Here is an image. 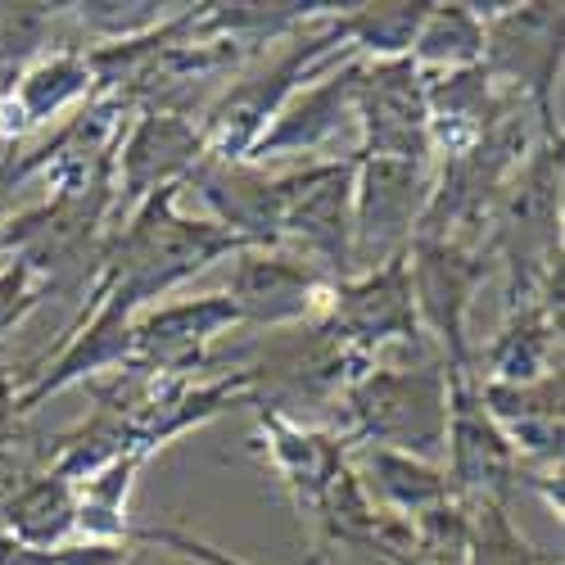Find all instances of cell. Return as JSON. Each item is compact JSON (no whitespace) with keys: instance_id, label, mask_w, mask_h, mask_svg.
I'll return each instance as SVG.
<instances>
[{"instance_id":"6da1fadb","label":"cell","mask_w":565,"mask_h":565,"mask_svg":"<svg viewBox=\"0 0 565 565\" xmlns=\"http://www.w3.org/2000/svg\"><path fill=\"white\" fill-rule=\"evenodd\" d=\"M344 10V6H340ZM335 10V14H340ZM335 14H326L321 23L303 28L286 51H280L271 64H263L258 73H249L245 82L226 86L222 96L200 114V131L209 159L222 163H245L254 154V146L263 140V131L271 127V118L286 109V100L312 77H321L326 68H335L340 60H349V45L340 41Z\"/></svg>"},{"instance_id":"7a4b0ae2","label":"cell","mask_w":565,"mask_h":565,"mask_svg":"<svg viewBox=\"0 0 565 565\" xmlns=\"http://www.w3.org/2000/svg\"><path fill=\"white\" fill-rule=\"evenodd\" d=\"M349 407V444L366 448H394L412 457H435L444 448L448 426V381L444 366H366L358 381L344 390Z\"/></svg>"},{"instance_id":"3957f363","label":"cell","mask_w":565,"mask_h":565,"mask_svg":"<svg viewBox=\"0 0 565 565\" xmlns=\"http://www.w3.org/2000/svg\"><path fill=\"white\" fill-rule=\"evenodd\" d=\"M353 154L286 172L280 249L299 254L321 276L353 280Z\"/></svg>"},{"instance_id":"277c9868","label":"cell","mask_w":565,"mask_h":565,"mask_svg":"<svg viewBox=\"0 0 565 565\" xmlns=\"http://www.w3.org/2000/svg\"><path fill=\"white\" fill-rule=\"evenodd\" d=\"M489 276V249L480 241H430L416 235L407 245V286L420 335H435L444 366H476L466 344V321Z\"/></svg>"},{"instance_id":"5b68a950","label":"cell","mask_w":565,"mask_h":565,"mask_svg":"<svg viewBox=\"0 0 565 565\" xmlns=\"http://www.w3.org/2000/svg\"><path fill=\"white\" fill-rule=\"evenodd\" d=\"M353 271H371L407 254L426 213L435 168L353 150Z\"/></svg>"},{"instance_id":"8992f818","label":"cell","mask_w":565,"mask_h":565,"mask_svg":"<svg viewBox=\"0 0 565 565\" xmlns=\"http://www.w3.org/2000/svg\"><path fill=\"white\" fill-rule=\"evenodd\" d=\"M448 381V426H444V448H448V484L457 502H511L515 480H521V457L498 430L480 398V375L476 366H444Z\"/></svg>"},{"instance_id":"52a82bcc","label":"cell","mask_w":565,"mask_h":565,"mask_svg":"<svg viewBox=\"0 0 565 565\" xmlns=\"http://www.w3.org/2000/svg\"><path fill=\"white\" fill-rule=\"evenodd\" d=\"M209 154L200 118L185 109H136L114 150V226H122L159 191L185 185L195 163ZM109 226V231H114Z\"/></svg>"},{"instance_id":"ba28073f","label":"cell","mask_w":565,"mask_h":565,"mask_svg":"<svg viewBox=\"0 0 565 565\" xmlns=\"http://www.w3.org/2000/svg\"><path fill=\"white\" fill-rule=\"evenodd\" d=\"M353 122L362 127L358 154L435 163L430 154V114H426V73L412 60L362 64Z\"/></svg>"},{"instance_id":"9c48e42d","label":"cell","mask_w":565,"mask_h":565,"mask_svg":"<svg viewBox=\"0 0 565 565\" xmlns=\"http://www.w3.org/2000/svg\"><path fill=\"white\" fill-rule=\"evenodd\" d=\"M561 6H498L484 23V68L489 77L534 105L552 122V86L561 73Z\"/></svg>"},{"instance_id":"30bf717a","label":"cell","mask_w":565,"mask_h":565,"mask_svg":"<svg viewBox=\"0 0 565 565\" xmlns=\"http://www.w3.org/2000/svg\"><path fill=\"white\" fill-rule=\"evenodd\" d=\"M335 280L321 276L290 249H245L235 254L226 299L241 312V326H312L331 303Z\"/></svg>"},{"instance_id":"8fae6325","label":"cell","mask_w":565,"mask_h":565,"mask_svg":"<svg viewBox=\"0 0 565 565\" xmlns=\"http://www.w3.org/2000/svg\"><path fill=\"white\" fill-rule=\"evenodd\" d=\"M317 326H326L335 340L366 358H375L381 344H420V321L407 286V254L358 271L353 280H340Z\"/></svg>"},{"instance_id":"7c38bea8","label":"cell","mask_w":565,"mask_h":565,"mask_svg":"<svg viewBox=\"0 0 565 565\" xmlns=\"http://www.w3.org/2000/svg\"><path fill=\"white\" fill-rule=\"evenodd\" d=\"M241 312L226 295H195L177 303H154L131 321V362L122 371L150 375H185L204 362V349L235 331Z\"/></svg>"},{"instance_id":"4fadbf2b","label":"cell","mask_w":565,"mask_h":565,"mask_svg":"<svg viewBox=\"0 0 565 565\" xmlns=\"http://www.w3.org/2000/svg\"><path fill=\"white\" fill-rule=\"evenodd\" d=\"M185 191H195L213 222L231 231L245 249H280L286 177H267V168L258 163H222L204 154L185 177Z\"/></svg>"},{"instance_id":"5bb4252c","label":"cell","mask_w":565,"mask_h":565,"mask_svg":"<svg viewBox=\"0 0 565 565\" xmlns=\"http://www.w3.org/2000/svg\"><path fill=\"white\" fill-rule=\"evenodd\" d=\"M254 448L267 457L271 476L280 480V489L290 493L299 511H312L317 498L331 489V480L353 461V444L344 439V430L299 426L295 416L267 412V407H258Z\"/></svg>"},{"instance_id":"9a60e30c","label":"cell","mask_w":565,"mask_h":565,"mask_svg":"<svg viewBox=\"0 0 565 565\" xmlns=\"http://www.w3.org/2000/svg\"><path fill=\"white\" fill-rule=\"evenodd\" d=\"M358 73L362 60L349 55L335 68H326L312 86H299L271 118V127L263 131V140L254 146V154L245 163H267V159H286V154H312L321 150L331 136H340V127L353 118V96H358Z\"/></svg>"},{"instance_id":"2e32d148","label":"cell","mask_w":565,"mask_h":565,"mask_svg":"<svg viewBox=\"0 0 565 565\" xmlns=\"http://www.w3.org/2000/svg\"><path fill=\"white\" fill-rule=\"evenodd\" d=\"M86 96H90L86 45L45 51L41 60H32L14 77L10 96L0 100V146H23V136H32L36 127L82 109Z\"/></svg>"},{"instance_id":"e0dca14e","label":"cell","mask_w":565,"mask_h":565,"mask_svg":"<svg viewBox=\"0 0 565 565\" xmlns=\"http://www.w3.org/2000/svg\"><path fill=\"white\" fill-rule=\"evenodd\" d=\"M511 90H502L484 64H470L457 73L426 77V114H430V154L461 159L484 140Z\"/></svg>"},{"instance_id":"ac0fdd59","label":"cell","mask_w":565,"mask_h":565,"mask_svg":"<svg viewBox=\"0 0 565 565\" xmlns=\"http://www.w3.org/2000/svg\"><path fill=\"white\" fill-rule=\"evenodd\" d=\"M480 398L498 430L515 448V457L534 466L561 470V439H565V412H561V371L539 375L530 385H498L480 381Z\"/></svg>"},{"instance_id":"d6986e66","label":"cell","mask_w":565,"mask_h":565,"mask_svg":"<svg viewBox=\"0 0 565 565\" xmlns=\"http://www.w3.org/2000/svg\"><path fill=\"white\" fill-rule=\"evenodd\" d=\"M131 321L136 317H118V312H90V317L73 321V340L60 349V358L45 366L28 390H19L14 416L41 407L51 394H64L100 371H122L131 362Z\"/></svg>"},{"instance_id":"ffe728a7","label":"cell","mask_w":565,"mask_h":565,"mask_svg":"<svg viewBox=\"0 0 565 565\" xmlns=\"http://www.w3.org/2000/svg\"><path fill=\"white\" fill-rule=\"evenodd\" d=\"M561 371V299H530L507 308L498 340L484 353L480 381L530 385L539 375Z\"/></svg>"},{"instance_id":"44dd1931","label":"cell","mask_w":565,"mask_h":565,"mask_svg":"<svg viewBox=\"0 0 565 565\" xmlns=\"http://www.w3.org/2000/svg\"><path fill=\"white\" fill-rule=\"evenodd\" d=\"M0 530L36 552L64 547L77 539V484L55 476L51 466L36 470L0 502Z\"/></svg>"},{"instance_id":"7402d4cb","label":"cell","mask_w":565,"mask_h":565,"mask_svg":"<svg viewBox=\"0 0 565 565\" xmlns=\"http://www.w3.org/2000/svg\"><path fill=\"white\" fill-rule=\"evenodd\" d=\"M358 480L366 484L371 502L381 507L385 515H398V521H412V515L430 511L439 502L452 498L448 476L426 461V457H412V452H394V448H362V457L353 461Z\"/></svg>"},{"instance_id":"603a6c76","label":"cell","mask_w":565,"mask_h":565,"mask_svg":"<svg viewBox=\"0 0 565 565\" xmlns=\"http://www.w3.org/2000/svg\"><path fill=\"white\" fill-rule=\"evenodd\" d=\"M426 10L430 0H366V6H344L335 14V28L349 55H358L362 64H385L412 55Z\"/></svg>"},{"instance_id":"cb8c5ba5","label":"cell","mask_w":565,"mask_h":565,"mask_svg":"<svg viewBox=\"0 0 565 565\" xmlns=\"http://www.w3.org/2000/svg\"><path fill=\"white\" fill-rule=\"evenodd\" d=\"M407 60L426 77L484 64V19L470 10L466 0H439V6L430 0L426 23H420Z\"/></svg>"},{"instance_id":"d4e9b609","label":"cell","mask_w":565,"mask_h":565,"mask_svg":"<svg viewBox=\"0 0 565 565\" xmlns=\"http://www.w3.org/2000/svg\"><path fill=\"white\" fill-rule=\"evenodd\" d=\"M140 466V457H118L77 484V539H131L127 493Z\"/></svg>"},{"instance_id":"484cf974","label":"cell","mask_w":565,"mask_h":565,"mask_svg":"<svg viewBox=\"0 0 565 565\" xmlns=\"http://www.w3.org/2000/svg\"><path fill=\"white\" fill-rule=\"evenodd\" d=\"M317 525L326 534V543H340V547H353V552H371L375 543V530H381V507L371 502L366 484L358 480L353 461L340 470V476L331 480V489H326L312 507Z\"/></svg>"},{"instance_id":"4316f807","label":"cell","mask_w":565,"mask_h":565,"mask_svg":"<svg viewBox=\"0 0 565 565\" xmlns=\"http://www.w3.org/2000/svg\"><path fill=\"white\" fill-rule=\"evenodd\" d=\"M177 10L181 6H163V0H73L64 6V23H77L96 45H114L154 32Z\"/></svg>"},{"instance_id":"83f0119b","label":"cell","mask_w":565,"mask_h":565,"mask_svg":"<svg viewBox=\"0 0 565 565\" xmlns=\"http://www.w3.org/2000/svg\"><path fill=\"white\" fill-rule=\"evenodd\" d=\"M466 565H561V556H543L502 502H470V552Z\"/></svg>"},{"instance_id":"f1b7e54d","label":"cell","mask_w":565,"mask_h":565,"mask_svg":"<svg viewBox=\"0 0 565 565\" xmlns=\"http://www.w3.org/2000/svg\"><path fill=\"white\" fill-rule=\"evenodd\" d=\"M64 23V6H45V0H0V68L23 73L32 60L45 55L55 28Z\"/></svg>"},{"instance_id":"f546056e","label":"cell","mask_w":565,"mask_h":565,"mask_svg":"<svg viewBox=\"0 0 565 565\" xmlns=\"http://www.w3.org/2000/svg\"><path fill=\"white\" fill-rule=\"evenodd\" d=\"M45 280L41 276H32L28 267H19V263H6L0 267V344H6V335H14V326L45 299Z\"/></svg>"},{"instance_id":"4dcf8cb0","label":"cell","mask_w":565,"mask_h":565,"mask_svg":"<svg viewBox=\"0 0 565 565\" xmlns=\"http://www.w3.org/2000/svg\"><path fill=\"white\" fill-rule=\"evenodd\" d=\"M131 543L140 547H159V552H172V556H185L191 565H249L241 556H231L195 534H185V530H172V525H150V530H131Z\"/></svg>"},{"instance_id":"1f68e13d","label":"cell","mask_w":565,"mask_h":565,"mask_svg":"<svg viewBox=\"0 0 565 565\" xmlns=\"http://www.w3.org/2000/svg\"><path fill=\"white\" fill-rule=\"evenodd\" d=\"M55 565H131L136 543L131 539H68L51 552Z\"/></svg>"},{"instance_id":"d6a6232c","label":"cell","mask_w":565,"mask_h":565,"mask_svg":"<svg viewBox=\"0 0 565 565\" xmlns=\"http://www.w3.org/2000/svg\"><path fill=\"white\" fill-rule=\"evenodd\" d=\"M0 565H55V561H51V552H36L0 530Z\"/></svg>"},{"instance_id":"836d02e7","label":"cell","mask_w":565,"mask_h":565,"mask_svg":"<svg viewBox=\"0 0 565 565\" xmlns=\"http://www.w3.org/2000/svg\"><path fill=\"white\" fill-rule=\"evenodd\" d=\"M131 565H185V556H172V552L140 547V543H136V561H131Z\"/></svg>"},{"instance_id":"e575fe53","label":"cell","mask_w":565,"mask_h":565,"mask_svg":"<svg viewBox=\"0 0 565 565\" xmlns=\"http://www.w3.org/2000/svg\"><path fill=\"white\" fill-rule=\"evenodd\" d=\"M6 217H10V185L0 177V231H6Z\"/></svg>"},{"instance_id":"d590c367","label":"cell","mask_w":565,"mask_h":565,"mask_svg":"<svg viewBox=\"0 0 565 565\" xmlns=\"http://www.w3.org/2000/svg\"><path fill=\"white\" fill-rule=\"evenodd\" d=\"M14 77H19V73H10V68H0V100H6V96H10V86H14Z\"/></svg>"},{"instance_id":"8d00e7d4","label":"cell","mask_w":565,"mask_h":565,"mask_svg":"<svg viewBox=\"0 0 565 565\" xmlns=\"http://www.w3.org/2000/svg\"><path fill=\"white\" fill-rule=\"evenodd\" d=\"M0 502H6V493H0Z\"/></svg>"}]
</instances>
